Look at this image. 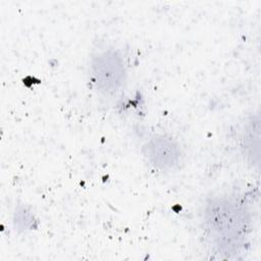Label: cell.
<instances>
[{"label": "cell", "mask_w": 261, "mask_h": 261, "mask_svg": "<svg viewBox=\"0 0 261 261\" xmlns=\"http://www.w3.org/2000/svg\"><path fill=\"white\" fill-rule=\"evenodd\" d=\"M204 234L212 249L224 258H237L249 246L252 216L239 198L217 195L206 200L202 211Z\"/></svg>", "instance_id": "1"}, {"label": "cell", "mask_w": 261, "mask_h": 261, "mask_svg": "<svg viewBox=\"0 0 261 261\" xmlns=\"http://www.w3.org/2000/svg\"><path fill=\"white\" fill-rule=\"evenodd\" d=\"M91 80L98 92L106 96L115 95L126 80V65L123 56L115 49H105L92 56Z\"/></svg>", "instance_id": "2"}, {"label": "cell", "mask_w": 261, "mask_h": 261, "mask_svg": "<svg viewBox=\"0 0 261 261\" xmlns=\"http://www.w3.org/2000/svg\"><path fill=\"white\" fill-rule=\"evenodd\" d=\"M146 161L155 169L171 172L182 162V152L179 144L166 135H155L145 142L142 148Z\"/></svg>", "instance_id": "3"}, {"label": "cell", "mask_w": 261, "mask_h": 261, "mask_svg": "<svg viewBox=\"0 0 261 261\" xmlns=\"http://www.w3.org/2000/svg\"><path fill=\"white\" fill-rule=\"evenodd\" d=\"M259 115L251 116L245 125L241 136V149L247 162L252 166L259 165V138H260Z\"/></svg>", "instance_id": "4"}]
</instances>
